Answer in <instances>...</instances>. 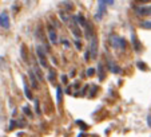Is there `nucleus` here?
<instances>
[{
	"mask_svg": "<svg viewBox=\"0 0 151 137\" xmlns=\"http://www.w3.org/2000/svg\"><path fill=\"white\" fill-rule=\"evenodd\" d=\"M110 43L116 50H126V47H127L126 39H123L122 36H118V35H110Z\"/></svg>",
	"mask_w": 151,
	"mask_h": 137,
	"instance_id": "f257e3e1",
	"label": "nucleus"
},
{
	"mask_svg": "<svg viewBox=\"0 0 151 137\" xmlns=\"http://www.w3.org/2000/svg\"><path fill=\"white\" fill-rule=\"evenodd\" d=\"M106 12H107V4H106V1L104 0H98V8L94 15L95 20L100 22V20L103 19V16L106 15Z\"/></svg>",
	"mask_w": 151,
	"mask_h": 137,
	"instance_id": "f03ea898",
	"label": "nucleus"
},
{
	"mask_svg": "<svg viewBox=\"0 0 151 137\" xmlns=\"http://www.w3.org/2000/svg\"><path fill=\"white\" fill-rule=\"evenodd\" d=\"M70 28H71V32L74 34L75 39L79 40L80 36H82V31H80L79 28V22H78L76 16H72V19H70Z\"/></svg>",
	"mask_w": 151,
	"mask_h": 137,
	"instance_id": "7ed1b4c3",
	"label": "nucleus"
},
{
	"mask_svg": "<svg viewBox=\"0 0 151 137\" xmlns=\"http://www.w3.org/2000/svg\"><path fill=\"white\" fill-rule=\"evenodd\" d=\"M36 54H37V58H39L40 66H42V67H44V68L48 67V63H47V55H46V52L43 51L42 46H37V47H36Z\"/></svg>",
	"mask_w": 151,
	"mask_h": 137,
	"instance_id": "20e7f679",
	"label": "nucleus"
},
{
	"mask_svg": "<svg viewBox=\"0 0 151 137\" xmlns=\"http://www.w3.org/2000/svg\"><path fill=\"white\" fill-rule=\"evenodd\" d=\"M135 14L140 17L145 16H151V4L150 6H139L135 7Z\"/></svg>",
	"mask_w": 151,
	"mask_h": 137,
	"instance_id": "39448f33",
	"label": "nucleus"
},
{
	"mask_svg": "<svg viewBox=\"0 0 151 137\" xmlns=\"http://www.w3.org/2000/svg\"><path fill=\"white\" fill-rule=\"evenodd\" d=\"M9 26H11V23H9V16L6 11H3L0 14V27L4 30H8Z\"/></svg>",
	"mask_w": 151,
	"mask_h": 137,
	"instance_id": "423d86ee",
	"label": "nucleus"
},
{
	"mask_svg": "<svg viewBox=\"0 0 151 137\" xmlns=\"http://www.w3.org/2000/svg\"><path fill=\"white\" fill-rule=\"evenodd\" d=\"M90 42H91V44H90V52H91V57L95 58L98 54V39H96V35H94V36L90 39Z\"/></svg>",
	"mask_w": 151,
	"mask_h": 137,
	"instance_id": "0eeeda50",
	"label": "nucleus"
},
{
	"mask_svg": "<svg viewBox=\"0 0 151 137\" xmlns=\"http://www.w3.org/2000/svg\"><path fill=\"white\" fill-rule=\"evenodd\" d=\"M28 78H29V83H31V86L34 89H39V82H37L36 79V73H35V70H28Z\"/></svg>",
	"mask_w": 151,
	"mask_h": 137,
	"instance_id": "6e6552de",
	"label": "nucleus"
},
{
	"mask_svg": "<svg viewBox=\"0 0 151 137\" xmlns=\"http://www.w3.org/2000/svg\"><path fill=\"white\" fill-rule=\"evenodd\" d=\"M47 31H48L50 42H51L52 44H56V43H58V35H56V31L54 30V27L48 26V27H47Z\"/></svg>",
	"mask_w": 151,
	"mask_h": 137,
	"instance_id": "1a4fd4ad",
	"label": "nucleus"
},
{
	"mask_svg": "<svg viewBox=\"0 0 151 137\" xmlns=\"http://www.w3.org/2000/svg\"><path fill=\"white\" fill-rule=\"evenodd\" d=\"M84 28H86V38L91 39V38L95 35V32H94V27H92V24H91L90 22H87V23H86V26H84Z\"/></svg>",
	"mask_w": 151,
	"mask_h": 137,
	"instance_id": "9d476101",
	"label": "nucleus"
},
{
	"mask_svg": "<svg viewBox=\"0 0 151 137\" xmlns=\"http://www.w3.org/2000/svg\"><path fill=\"white\" fill-rule=\"evenodd\" d=\"M131 42H132V44H134V50H135V51H139V50H140V43H139V40H138L137 34H135L134 31H131Z\"/></svg>",
	"mask_w": 151,
	"mask_h": 137,
	"instance_id": "9b49d317",
	"label": "nucleus"
},
{
	"mask_svg": "<svg viewBox=\"0 0 151 137\" xmlns=\"http://www.w3.org/2000/svg\"><path fill=\"white\" fill-rule=\"evenodd\" d=\"M104 71H106V70H104V66H103V63L99 62V63H98V68H96V73H98V75H99V81L104 79V77H106Z\"/></svg>",
	"mask_w": 151,
	"mask_h": 137,
	"instance_id": "f8f14e48",
	"label": "nucleus"
},
{
	"mask_svg": "<svg viewBox=\"0 0 151 137\" xmlns=\"http://www.w3.org/2000/svg\"><path fill=\"white\" fill-rule=\"evenodd\" d=\"M107 63H109V68L111 70L112 73H114V74H118V73H120V67L115 65L112 59H109V62H107Z\"/></svg>",
	"mask_w": 151,
	"mask_h": 137,
	"instance_id": "ddd939ff",
	"label": "nucleus"
},
{
	"mask_svg": "<svg viewBox=\"0 0 151 137\" xmlns=\"http://www.w3.org/2000/svg\"><path fill=\"white\" fill-rule=\"evenodd\" d=\"M23 86H24V93H26V97L28 98V100H32L31 90H29V87H28V85H27V82H24V83H23Z\"/></svg>",
	"mask_w": 151,
	"mask_h": 137,
	"instance_id": "4468645a",
	"label": "nucleus"
},
{
	"mask_svg": "<svg viewBox=\"0 0 151 137\" xmlns=\"http://www.w3.org/2000/svg\"><path fill=\"white\" fill-rule=\"evenodd\" d=\"M62 94H63L62 87H60V86H58V87H56V102L58 103L62 102Z\"/></svg>",
	"mask_w": 151,
	"mask_h": 137,
	"instance_id": "2eb2a0df",
	"label": "nucleus"
},
{
	"mask_svg": "<svg viewBox=\"0 0 151 137\" xmlns=\"http://www.w3.org/2000/svg\"><path fill=\"white\" fill-rule=\"evenodd\" d=\"M140 27L145 30H151V20H145V22H140Z\"/></svg>",
	"mask_w": 151,
	"mask_h": 137,
	"instance_id": "dca6fc26",
	"label": "nucleus"
},
{
	"mask_svg": "<svg viewBox=\"0 0 151 137\" xmlns=\"http://www.w3.org/2000/svg\"><path fill=\"white\" fill-rule=\"evenodd\" d=\"M60 19H62L64 23H68L70 22V17H68V15H67L66 11H60Z\"/></svg>",
	"mask_w": 151,
	"mask_h": 137,
	"instance_id": "f3484780",
	"label": "nucleus"
},
{
	"mask_svg": "<svg viewBox=\"0 0 151 137\" xmlns=\"http://www.w3.org/2000/svg\"><path fill=\"white\" fill-rule=\"evenodd\" d=\"M23 111L26 113L27 117H32V111H31V109H29L28 106H23Z\"/></svg>",
	"mask_w": 151,
	"mask_h": 137,
	"instance_id": "a211bd4d",
	"label": "nucleus"
},
{
	"mask_svg": "<svg viewBox=\"0 0 151 137\" xmlns=\"http://www.w3.org/2000/svg\"><path fill=\"white\" fill-rule=\"evenodd\" d=\"M16 126H17V121H15V120H11V121H9V126H8L9 130H14Z\"/></svg>",
	"mask_w": 151,
	"mask_h": 137,
	"instance_id": "6ab92c4d",
	"label": "nucleus"
},
{
	"mask_svg": "<svg viewBox=\"0 0 151 137\" xmlns=\"http://www.w3.org/2000/svg\"><path fill=\"white\" fill-rule=\"evenodd\" d=\"M20 54L23 57V60L27 62V54H26V50H24V46H22V49H20Z\"/></svg>",
	"mask_w": 151,
	"mask_h": 137,
	"instance_id": "aec40b11",
	"label": "nucleus"
},
{
	"mask_svg": "<svg viewBox=\"0 0 151 137\" xmlns=\"http://www.w3.org/2000/svg\"><path fill=\"white\" fill-rule=\"evenodd\" d=\"M75 122H76V124H79V126H80V128H82V129H87V124H86V122H83V121L76 120V121H75Z\"/></svg>",
	"mask_w": 151,
	"mask_h": 137,
	"instance_id": "412c9836",
	"label": "nucleus"
},
{
	"mask_svg": "<svg viewBox=\"0 0 151 137\" xmlns=\"http://www.w3.org/2000/svg\"><path fill=\"white\" fill-rule=\"evenodd\" d=\"M137 66L140 68V70H143V71H145V70H146V65L142 62V60H139V62H137Z\"/></svg>",
	"mask_w": 151,
	"mask_h": 137,
	"instance_id": "4be33fe9",
	"label": "nucleus"
},
{
	"mask_svg": "<svg viewBox=\"0 0 151 137\" xmlns=\"http://www.w3.org/2000/svg\"><path fill=\"white\" fill-rule=\"evenodd\" d=\"M48 79L51 81V82H54V81H55V71H54V70H50V75H48Z\"/></svg>",
	"mask_w": 151,
	"mask_h": 137,
	"instance_id": "5701e85b",
	"label": "nucleus"
},
{
	"mask_svg": "<svg viewBox=\"0 0 151 137\" xmlns=\"http://www.w3.org/2000/svg\"><path fill=\"white\" fill-rule=\"evenodd\" d=\"M35 109H36V113L37 114H40V103H39V101H35Z\"/></svg>",
	"mask_w": 151,
	"mask_h": 137,
	"instance_id": "b1692460",
	"label": "nucleus"
},
{
	"mask_svg": "<svg viewBox=\"0 0 151 137\" xmlns=\"http://www.w3.org/2000/svg\"><path fill=\"white\" fill-rule=\"evenodd\" d=\"M95 71H96L95 68H88V70H87V75H88V77H92V75L95 74Z\"/></svg>",
	"mask_w": 151,
	"mask_h": 137,
	"instance_id": "393cba45",
	"label": "nucleus"
},
{
	"mask_svg": "<svg viewBox=\"0 0 151 137\" xmlns=\"http://www.w3.org/2000/svg\"><path fill=\"white\" fill-rule=\"evenodd\" d=\"M62 44H63V46H66L67 49H68V47H70V42H68V40H67V39H62Z\"/></svg>",
	"mask_w": 151,
	"mask_h": 137,
	"instance_id": "a878e982",
	"label": "nucleus"
},
{
	"mask_svg": "<svg viewBox=\"0 0 151 137\" xmlns=\"http://www.w3.org/2000/svg\"><path fill=\"white\" fill-rule=\"evenodd\" d=\"M95 95V86H92V89H91V94H90V98H92Z\"/></svg>",
	"mask_w": 151,
	"mask_h": 137,
	"instance_id": "bb28decb",
	"label": "nucleus"
},
{
	"mask_svg": "<svg viewBox=\"0 0 151 137\" xmlns=\"http://www.w3.org/2000/svg\"><path fill=\"white\" fill-rule=\"evenodd\" d=\"M104 1L107 6H112V4H114V0H104Z\"/></svg>",
	"mask_w": 151,
	"mask_h": 137,
	"instance_id": "cd10ccee",
	"label": "nucleus"
},
{
	"mask_svg": "<svg viewBox=\"0 0 151 137\" xmlns=\"http://www.w3.org/2000/svg\"><path fill=\"white\" fill-rule=\"evenodd\" d=\"M62 81H63V83H67V77L66 75H62Z\"/></svg>",
	"mask_w": 151,
	"mask_h": 137,
	"instance_id": "c85d7f7f",
	"label": "nucleus"
},
{
	"mask_svg": "<svg viewBox=\"0 0 151 137\" xmlns=\"http://www.w3.org/2000/svg\"><path fill=\"white\" fill-rule=\"evenodd\" d=\"M147 122H148V126L151 128V116H148L147 117Z\"/></svg>",
	"mask_w": 151,
	"mask_h": 137,
	"instance_id": "c756f323",
	"label": "nucleus"
},
{
	"mask_svg": "<svg viewBox=\"0 0 151 137\" xmlns=\"http://www.w3.org/2000/svg\"><path fill=\"white\" fill-rule=\"evenodd\" d=\"M137 1H139V3H148L151 0H137Z\"/></svg>",
	"mask_w": 151,
	"mask_h": 137,
	"instance_id": "7c9ffc66",
	"label": "nucleus"
}]
</instances>
